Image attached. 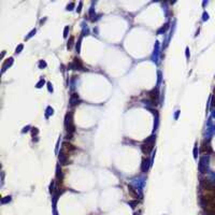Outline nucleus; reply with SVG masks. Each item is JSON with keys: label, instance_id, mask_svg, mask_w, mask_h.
<instances>
[{"label": "nucleus", "instance_id": "6e6552de", "mask_svg": "<svg viewBox=\"0 0 215 215\" xmlns=\"http://www.w3.org/2000/svg\"><path fill=\"white\" fill-rule=\"evenodd\" d=\"M79 103V95L78 94H72L71 98H70V104L71 106H74Z\"/></svg>", "mask_w": 215, "mask_h": 215}, {"label": "nucleus", "instance_id": "423d86ee", "mask_svg": "<svg viewBox=\"0 0 215 215\" xmlns=\"http://www.w3.org/2000/svg\"><path fill=\"white\" fill-rule=\"evenodd\" d=\"M63 146H64L63 151H65L67 154H69V153H71V152H73L74 150H76V147L73 146V145H71L70 143H68V142H64Z\"/></svg>", "mask_w": 215, "mask_h": 215}, {"label": "nucleus", "instance_id": "39448f33", "mask_svg": "<svg viewBox=\"0 0 215 215\" xmlns=\"http://www.w3.org/2000/svg\"><path fill=\"white\" fill-rule=\"evenodd\" d=\"M59 161H60L61 165H67L69 162L68 154L65 151H61L60 153H59Z\"/></svg>", "mask_w": 215, "mask_h": 215}, {"label": "nucleus", "instance_id": "9b49d317", "mask_svg": "<svg viewBox=\"0 0 215 215\" xmlns=\"http://www.w3.org/2000/svg\"><path fill=\"white\" fill-rule=\"evenodd\" d=\"M68 29H69L68 27H66V28H65V34H64L65 37H67V36H68V34H67V32H68Z\"/></svg>", "mask_w": 215, "mask_h": 215}, {"label": "nucleus", "instance_id": "ddd939ff", "mask_svg": "<svg viewBox=\"0 0 215 215\" xmlns=\"http://www.w3.org/2000/svg\"><path fill=\"white\" fill-rule=\"evenodd\" d=\"M23 49V46H22V45L19 46V49H16V53H19V51H21V49Z\"/></svg>", "mask_w": 215, "mask_h": 215}, {"label": "nucleus", "instance_id": "4468645a", "mask_svg": "<svg viewBox=\"0 0 215 215\" xmlns=\"http://www.w3.org/2000/svg\"><path fill=\"white\" fill-rule=\"evenodd\" d=\"M73 5H74V4H73V3H71V4H70V5H68V7H67V8H68V9H67V10H71V8H72V7H73Z\"/></svg>", "mask_w": 215, "mask_h": 215}, {"label": "nucleus", "instance_id": "1a4fd4ad", "mask_svg": "<svg viewBox=\"0 0 215 215\" xmlns=\"http://www.w3.org/2000/svg\"><path fill=\"white\" fill-rule=\"evenodd\" d=\"M148 166H150V160L147 158H144L143 161H142V171L146 172L147 169H148Z\"/></svg>", "mask_w": 215, "mask_h": 215}, {"label": "nucleus", "instance_id": "7ed1b4c3", "mask_svg": "<svg viewBox=\"0 0 215 215\" xmlns=\"http://www.w3.org/2000/svg\"><path fill=\"white\" fill-rule=\"evenodd\" d=\"M148 98L151 100V102L154 104V106H157L159 101V95H158V89L157 88H154L152 89L150 93H148Z\"/></svg>", "mask_w": 215, "mask_h": 215}, {"label": "nucleus", "instance_id": "20e7f679", "mask_svg": "<svg viewBox=\"0 0 215 215\" xmlns=\"http://www.w3.org/2000/svg\"><path fill=\"white\" fill-rule=\"evenodd\" d=\"M201 152L202 153H210L211 152V145H210V141L209 140H204L202 144H201Z\"/></svg>", "mask_w": 215, "mask_h": 215}, {"label": "nucleus", "instance_id": "f03ea898", "mask_svg": "<svg viewBox=\"0 0 215 215\" xmlns=\"http://www.w3.org/2000/svg\"><path fill=\"white\" fill-rule=\"evenodd\" d=\"M65 126H66V128H67L69 133L74 132L76 127H74V124H73V115H72L71 112H70V113H67V115H66V118H65Z\"/></svg>", "mask_w": 215, "mask_h": 215}, {"label": "nucleus", "instance_id": "f8f14e48", "mask_svg": "<svg viewBox=\"0 0 215 215\" xmlns=\"http://www.w3.org/2000/svg\"><path fill=\"white\" fill-rule=\"evenodd\" d=\"M212 103H213V106H215V95L213 96V98H212Z\"/></svg>", "mask_w": 215, "mask_h": 215}, {"label": "nucleus", "instance_id": "0eeeda50", "mask_svg": "<svg viewBox=\"0 0 215 215\" xmlns=\"http://www.w3.org/2000/svg\"><path fill=\"white\" fill-rule=\"evenodd\" d=\"M70 68H72L73 70H78V69L83 68V65H82V63H81L80 59H74V61L70 65Z\"/></svg>", "mask_w": 215, "mask_h": 215}, {"label": "nucleus", "instance_id": "9d476101", "mask_svg": "<svg viewBox=\"0 0 215 215\" xmlns=\"http://www.w3.org/2000/svg\"><path fill=\"white\" fill-rule=\"evenodd\" d=\"M73 42H74V38L73 37H70V39H69V41H68V49H71L72 45H73Z\"/></svg>", "mask_w": 215, "mask_h": 215}, {"label": "nucleus", "instance_id": "f257e3e1", "mask_svg": "<svg viewBox=\"0 0 215 215\" xmlns=\"http://www.w3.org/2000/svg\"><path fill=\"white\" fill-rule=\"evenodd\" d=\"M155 139H156V137L155 136L148 137V138L143 142V144L141 145V150H142V152H143L145 155H148L152 151H153V147H154V144H155Z\"/></svg>", "mask_w": 215, "mask_h": 215}]
</instances>
